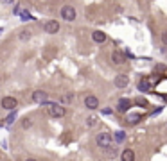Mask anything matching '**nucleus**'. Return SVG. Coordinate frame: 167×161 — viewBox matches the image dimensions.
<instances>
[{
	"mask_svg": "<svg viewBox=\"0 0 167 161\" xmlns=\"http://www.w3.org/2000/svg\"><path fill=\"white\" fill-rule=\"evenodd\" d=\"M32 100H34V104H49V95L42 90H38L32 93Z\"/></svg>",
	"mask_w": 167,
	"mask_h": 161,
	"instance_id": "5",
	"label": "nucleus"
},
{
	"mask_svg": "<svg viewBox=\"0 0 167 161\" xmlns=\"http://www.w3.org/2000/svg\"><path fill=\"white\" fill-rule=\"evenodd\" d=\"M120 159L122 161H135V152L131 149H124L122 154H120Z\"/></svg>",
	"mask_w": 167,
	"mask_h": 161,
	"instance_id": "13",
	"label": "nucleus"
},
{
	"mask_svg": "<svg viewBox=\"0 0 167 161\" xmlns=\"http://www.w3.org/2000/svg\"><path fill=\"white\" fill-rule=\"evenodd\" d=\"M2 108H4V109H9V111H13L16 108V106H18V100H16L15 97H4V99H2Z\"/></svg>",
	"mask_w": 167,
	"mask_h": 161,
	"instance_id": "4",
	"label": "nucleus"
},
{
	"mask_svg": "<svg viewBox=\"0 0 167 161\" xmlns=\"http://www.w3.org/2000/svg\"><path fill=\"white\" fill-rule=\"evenodd\" d=\"M130 108H131V100H130V99H120L119 104H117V109L120 111V113H126Z\"/></svg>",
	"mask_w": 167,
	"mask_h": 161,
	"instance_id": "11",
	"label": "nucleus"
},
{
	"mask_svg": "<svg viewBox=\"0 0 167 161\" xmlns=\"http://www.w3.org/2000/svg\"><path fill=\"white\" fill-rule=\"evenodd\" d=\"M113 84H115L117 88H128V84H130V79H128V75H124V73H120V75H117L115 80H113Z\"/></svg>",
	"mask_w": 167,
	"mask_h": 161,
	"instance_id": "6",
	"label": "nucleus"
},
{
	"mask_svg": "<svg viewBox=\"0 0 167 161\" xmlns=\"http://www.w3.org/2000/svg\"><path fill=\"white\" fill-rule=\"evenodd\" d=\"M15 120H16V115H15V113H11V115L7 117V120H6V124H7V125H11L13 122H15Z\"/></svg>",
	"mask_w": 167,
	"mask_h": 161,
	"instance_id": "17",
	"label": "nucleus"
},
{
	"mask_svg": "<svg viewBox=\"0 0 167 161\" xmlns=\"http://www.w3.org/2000/svg\"><path fill=\"white\" fill-rule=\"evenodd\" d=\"M16 13L20 16H23V20H32V16H31L27 11H23V9H16Z\"/></svg>",
	"mask_w": 167,
	"mask_h": 161,
	"instance_id": "16",
	"label": "nucleus"
},
{
	"mask_svg": "<svg viewBox=\"0 0 167 161\" xmlns=\"http://www.w3.org/2000/svg\"><path fill=\"white\" fill-rule=\"evenodd\" d=\"M92 39H94L95 43H104L106 41V34L102 30H94L92 32Z\"/></svg>",
	"mask_w": 167,
	"mask_h": 161,
	"instance_id": "12",
	"label": "nucleus"
},
{
	"mask_svg": "<svg viewBox=\"0 0 167 161\" xmlns=\"http://www.w3.org/2000/svg\"><path fill=\"white\" fill-rule=\"evenodd\" d=\"M59 15H61V18H63V20L72 22V20H76V9H74L72 6H65V7H61Z\"/></svg>",
	"mask_w": 167,
	"mask_h": 161,
	"instance_id": "2",
	"label": "nucleus"
},
{
	"mask_svg": "<svg viewBox=\"0 0 167 161\" xmlns=\"http://www.w3.org/2000/svg\"><path fill=\"white\" fill-rule=\"evenodd\" d=\"M138 90L140 91H151L153 90V79H142L140 82H138Z\"/></svg>",
	"mask_w": 167,
	"mask_h": 161,
	"instance_id": "10",
	"label": "nucleus"
},
{
	"mask_svg": "<svg viewBox=\"0 0 167 161\" xmlns=\"http://www.w3.org/2000/svg\"><path fill=\"white\" fill-rule=\"evenodd\" d=\"M85 106H86L88 109H97L99 108V99L94 95H88L86 99H85Z\"/></svg>",
	"mask_w": 167,
	"mask_h": 161,
	"instance_id": "9",
	"label": "nucleus"
},
{
	"mask_svg": "<svg viewBox=\"0 0 167 161\" xmlns=\"http://www.w3.org/2000/svg\"><path fill=\"white\" fill-rule=\"evenodd\" d=\"M137 104L138 106H142V108H145V106H147V100H145V99H138Z\"/></svg>",
	"mask_w": 167,
	"mask_h": 161,
	"instance_id": "19",
	"label": "nucleus"
},
{
	"mask_svg": "<svg viewBox=\"0 0 167 161\" xmlns=\"http://www.w3.org/2000/svg\"><path fill=\"white\" fill-rule=\"evenodd\" d=\"M25 161H36V159H32V158H29V159H25Z\"/></svg>",
	"mask_w": 167,
	"mask_h": 161,
	"instance_id": "24",
	"label": "nucleus"
},
{
	"mask_svg": "<svg viewBox=\"0 0 167 161\" xmlns=\"http://www.w3.org/2000/svg\"><path fill=\"white\" fill-rule=\"evenodd\" d=\"M156 70H158V72H164V70H165V66H164V65H158V66H156Z\"/></svg>",
	"mask_w": 167,
	"mask_h": 161,
	"instance_id": "23",
	"label": "nucleus"
},
{
	"mask_svg": "<svg viewBox=\"0 0 167 161\" xmlns=\"http://www.w3.org/2000/svg\"><path fill=\"white\" fill-rule=\"evenodd\" d=\"M20 38H22V39H27V38H29V30H22Z\"/></svg>",
	"mask_w": 167,
	"mask_h": 161,
	"instance_id": "21",
	"label": "nucleus"
},
{
	"mask_svg": "<svg viewBox=\"0 0 167 161\" xmlns=\"http://www.w3.org/2000/svg\"><path fill=\"white\" fill-rule=\"evenodd\" d=\"M70 99H72V97H70V95H65V97H61V102H70Z\"/></svg>",
	"mask_w": 167,
	"mask_h": 161,
	"instance_id": "22",
	"label": "nucleus"
},
{
	"mask_svg": "<svg viewBox=\"0 0 167 161\" xmlns=\"http://www.w3.org/2000/svg\"><path fill=\"white\" fill-rule=\"evenodd\" d=\"M43 29H45V32H49V34H56L59 30V23L56 22V20H49V22L43 25Z\"/></svg>",
	"mask_w": 167,
	"mask_h": 161,
	"instance_id": "7",
	"label": "nucleus"
},
{
	"mask_svg": "<svg viewBox=\"0 0 167 161\" xmlns=\"http://www.w3.org/2000/svg\"><path fill=\"white\" fill-rule=\"evenodd\" d=\"M111 61H113V65H124L126 63V56L120 50H113L111 52Z\"/></svg>",
	"mask_w": 167,
	"mask_h": 161,
	"instance_id": "8",
	"label": "nucleus"
},
{
	"mask_svg": "<svg viewBox=\"0 0 167 161\" xmlns=\"http://www.w3.org/2000/svg\"><path fill=\"white\" fill-rule=\"evenodd\" d=\"M113 140H115L117 143H122L124 140H126V132H124V131H117L115 134H113Z\"/></svg>",
	"mask_w": 167,
	"mask_h": 161,
	"instance_id": "14",
	"label": "nucleus"
},
{
	"mask_svg": "<svg viewBox=\"0 0 167 161\" xmlns=\"http://www.w3.org/2000/svg\"><path fill=\"white\" fill-rule=\"evenodd\" d=\"M140 115H130L128 117V124H137V122H140Z\"/></svg>",
	"mask_w": 167,
	"mask_h": 161,
	"instance_id": "15",
	"label": "nucleus"
},
{
	"mask_svg": "<svg viewBox=\"0 0 167 161\" xmlns=\"http://www.w3.org/2000/svg\"><path fill=\"white\" fill-rule=\"evenodd\" d=\"M97 145L101 147V149H104V150L111 149V145H113L111 134H110V132H99V134H97Z\"/></svg>",
	"mask_w": 167,
	"mask_h": 161,
	"instance_id": "1",
	"label": "nucleus"
},
{
	"mask_svg": "<svg viewBox=\"0 0 167 161\" xmlns=\"http://www.w3.org/2000/svg\"><path fill=\"white\" fill-rule=\"evenodd\" d=\"M162 43L167 47V30H164V32H162Z\"/></svg>",
	"mask_w": 167,
	"mask_h": 161,
	"instance_id": "20",
	"label": "nucleus"
},
{
	"mask_svg": "<svg viewBox=\"0 0 167 161\" xmlns=\"http://www.w3.org/2000/svg\"><path fill=\"white\" fill-rule=\"evenodd\" d=\"M86 124L90 125V127H92V125H95V124H97V118H95V117H88Z\"/></svg>",
	"mask_w": 167,
	"mask_h": 161,
	"instance_id": "18",
	"label": "nucleus"
},
{
	"mask_svg": "<svg viewBox=\"0 0 167 161\" xmlns=\"http://www.w3.org/2000/svg\"><path fill=\"white\" fill-rule=\"evenodd\" d=\"M63 115H65V108H63V106H59V104H51V106H49V117L61 118Z\"/></svg>",
	"mask_w": 167,
	"mask_h": 161,
	"instance_id": "3",
	"label": "nucleus"
}]
</instances>
